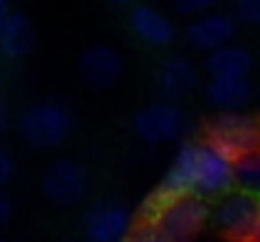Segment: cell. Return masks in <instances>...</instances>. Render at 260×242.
Instances as JSON below:
<instances>
[{
    "label": "cell",
    "mask_w": 260,
    "mask_h": 242,
    "mask_svg": "<svg viewBox=\"0 0 260 242\" xmlns=\"http://www.w3.org/2000/svg\"><path fill=\"white\" fill-rule=\"evenodd\" d=\"M253 242H260V230L255 232V237H253Z\"/></svg>",
    "instance_id": "26"
},
{
    "label": "cell",
    "mask_w": 260,
    "mask_h": 242,
    "mask_svg": "<svg viewBox=\"0 0 260 242\" xmlns=\"http://www.w3.org/2000/svg\"><path fill=\"white\" fill-rule=\"evenodd\" d=\"M84 242H91V240H84Z\"/></svg>",
    "instance_id": "27"
},
{
    "label": "cell",
    "mask_w": 260,
    "mask_h": 242,
    "mask_svg": "<svg viewBox=\"0 0 260 242\" xmlns=\"http://www.w3.org/2000/svg\"><path fill=\"white\" fill-rule=\"evenodd\" d=\"M197 83H200V74L194 63L182 53L167 56L157 68V91L167 101H182L197 88Z\"/></svg>",
    "instance_id": "12"
},
{
    "label": "cell",
    "mask_w": 260,
    "mask_h": 242,
    "mask_svg": "<svg viewBox=\"0 0 260 242\" xmlns=\"http://www.w3.org/2000/svg\"><path fill=\"white\" fill-rule=\"evenodd\" d=\"M210 225L222 237L238 242H253L255 232L260 230V197L243 192L238 187L225 192L212 204Z\"/></svg>",
    "instance_id": "3"
},
{
    "label": "cell",
    "mask_w": 260,
    "mask_h": 242,
    "mask_svg": "<svg viewBox=\"0 0 260 242\" xmlns=\"http://www.w3.org/2000/svg\"><path fill=\"white\" fill-rule=\"evenodd\" d=\"M8 124H10V121H8V109H5V103H3V98H0V134L8 129Z\"/></svg>",
    "instance_id": "22"
},
{
    "label": "cell",
    "mask_w": 260,
    "mask_h": 242,
    "mask_svg": "<svg viewBox=\"0 0 260 242\" xmlns=\"http://www.w3.org/2000/svg\"><path fill=\"white\" fill-rule=\"evenodd\" d=\"M0 242H5V240H0Z\"/></svg>",
    "instance_id": "28"
},
{
    "label": "cell",
    "mask_w": 260,
    "mask_h": 242,
    "mask_svg": "<svg viewBox=\"0 0 260 242\" xmlns=\"http://www.w3.org/2000/svg\"><path fill=\"white\" fill-rule=\"evenodd\" d=\"M238 33V18L225 10H207L194 15L184 28V41L200 53H210L220 46L233 43Z\"/></svg>",
    "instance_id": "9"
},
{
    "label": "cell",
    "mask_w": 260,
    "mask_h": 242,
    "mask_svg": "<svg viewBox=\"0 0 260 242\" xmlns=\"http://www.w3.org/2000/svg\"><path fill=\"white\" fill-rule=\"evenodd\" d=\"M124 74V58L116 48L106 43H93L79 56V76L93 91H106L116 86Z\"/></svg>",
    "instance_id": "10"
},
{
    "label": "cell",
    "mask_w": 260,
    "mask_h": 242,
    "mask_svg": "<svg viewBox=\"0 0 260 242\" xmlns=\"http://www.w3.org/2000/svg\"><path fill=\"white\" fill-rule=\"evenodd\" d=\"M15 126L25 144H30L36 149H56L71 136L74 116H71L69 106L48 98V101L30 103L18 116Z\"/></svg>",
    "instance_id": "2"
},
{
    "label": "cell",
    "mask_w": 260,
    "mask_h": 242,
    "mask_svg": "<svg viewBox=\"0 0 260 242\" xmlns=\"http://www.w3.org/2000/svg\"><path fill=\"white\" fill-rule=\"evenodd\" d=\"M207 139L233 159L260 149V121L243 111H220L207 124Z\"/></svg>",
    "instance_id": "6"
},
{
    "label": "cell",
    "mask_w": 260,
    "mask_h": 242,
    "mask_svg": "<svg viewBox=\"0 0 260 242\" xmlns=\"http://www.w3.org/2000/svg\"><path fill=\"white\" fill-rule=\"evenodd\" d=\"M10 215H13V207H10V202L0 194V230H5V225L10 222Z\"/></svg>",
    "instance_id": "21"
},
{
    "label": "cell",
    "mask_w": 260,
    "mask_h": 242,
    "mask_svg": "<svg viewBox=\"0 0 260 242\" xmlns=\"http://www.w3.org/2000/svg\"><path fill=\"white\" fill-rule=\"evenodd\" d=\"M132 129L134 134L144 142V144H172L177 142L184 129H187V116L184 111L177 106V101H152L147 106H142L134 119H132Z\"/></svg>",
    "instance_id": "5"
},
{
    "label": "cell",
    "mask_w": 260,
    "mask_h": 242,
    "mask_svg": "<svg viewBox=\"0 0 260 242\" xmlns=\"http://www.w3.org/2000/svg\"><path fill=\"white\" fill-rule=\"evenodd\" d=\"M235 189V159L210 139L187 142L177 149L157 189L147 197L142 220H154L157 212L179 197L215 199Z\"/></svg>",
    "instance_id": "1"
},
{
    "label": "cell",
    "mask_w": 260,
    "mask_h": 242,
    "mask_svg": "<svg viewBox=\"0 0 260 242\" xmlns=\"http://www.w3.org/2000/svg\"><path fill=\"white\" fill-rule=\"evenodd\" d=\"M212 207L202 197H179L167 202L152 222L165 232L170 242H197L210 225Z\"/></svg>",
    "instance_id": "4"
},
{
    "label": "cell",
    "mask_w": 260,
    "mask_h": 242,
    "mask_svg": "<svg viewBox=\"0 0 260 242\" xmlns=\"http://www.w3.org/2000/svg\"><path fill=\"white\" fill-rule=\"evenodd\" d=\"M43 194L61 207L79 204L88 192V174L81 164L74 159H56L51 161L41 177Z\"/></svg>",
    "instance_id": "8"
},
{
    "label": "cell",
    "mask_w": 260,
    "mask_h": 242,
    "mask_svg": "<svg viewBox=\"0 0 260 242\" xmlns=\"http://www.w3.org/2000/svg\"><path fill=\"white\" fill-rule=\"evenodd\" d=\"M106 3H111V5H126V3H132V0H106Z\"/></svg>",
    "instance_id": "25"
},
{
    "label": "cell",
    "mask_w": 260,
    "mask_h": 242,
    "mask_svg": "<svg viewBox=\"0 0 260 242\" xmlns=\"http://www.w3.org/2000/svg\"><path fill=\"white\" fill-rule=\"evenodd\" d=\"M197 242H238V240H230V237H222V235H217V237H210V240H197Z\"/></svg>",
    "instance_id": "24"
},
{
    "label": "cell",
    "mask_w": 260,
    "mask_h": 242,
    "mask_svg": "<svg viewBox=\"0 0 260 242\" xmlns=\"http://www.w3.org/2000/svg\"><path fill=\"white\" fill-rule=\"evenodd\" d=\"M124 242H170L165 237V232L157 227V222H149V220H142L134 225V230L129 232V237Z\"/></svg>",
    "instance_id": "17"
},
{
    "label": "cell",
    "mask_w": 260,
    "mask_h": 242,
    "mask_svg": "<svg viewBox=\"0 0 260 242\" xmlns=\"http://www.w3.org/2000/svg\"><path fill=\"white\" fill-rule=\"evenodd\" d=\"M235 187L260 197V149L240 154L235 159Z\"/></svg>",
    "instance_id": "16"
},
{
    "label": "cell",
    "mask_w": 260,
    "mask_h": 242,
    "mask_svg": "<svg viewBox=\"0 0 260 242\" xmlns=\"http://www.w3.org/2000/svg\"><path fill=\"white\" fill-rule=\"evenodd\" d=\"M13 171H15V164H13V157L5 152V149H0V189L10 182V177H13Z\"/></svg>",
    "instance_id": "20"
},
{
    "label": "cell",
    "mask_w": 260,
    "mask_h": 242,
    "mask_svg": "<svg viewBox=\"0 0 260 242\" xmlns=\"http://www.w3.org/2000/svg\"><path fill=\"white\" fill-rule=\"evenodd\" d=\"M134 215L124 202L99 199L88 204L81 217L84 240L91 242H124L134 230Z\"/></svg>",
    "instance_id": "7"
},
{
    "label": "cell",
    "mask_w": 260,
    "mask_h": 242,
    "mask_svg": "<svg viewBox=\"0 0 260 242\" xmlns=\"http://www.w3.org/2000/svg\"><path fill=\"white\" fill-rule=\"evenodd\" d=\"M129 28L149 48H170L174 43V38H177L174 20L165 10H159L157 5H149V3H142V5L132 8Z\"/></svg>",
    "instance_id": "11"
},
{
    "label": "cell",
    "mask_w": 260,
    "mask_h": 242,
    "mask_svg": "<svg viewBox=\"0 0 260 242\" xmlns=\"http://www.w3.org/2000/svg\"><path fill=\"white\" fill-rule=\"evenodd\" d=\"M10 10H8V0H0V23L5 20V15H8Z\"/></svg>",
    "instance_id": "23"
},
{
    "label": "cell",
    "mask_w": 260,
    "mask_h": 242,
    "mask_svg": "<svg viewBox=\"0 0 260 242\" xmlns=\"http://www.w3.org/2000/svg\"><path fill=\"white\" fill-rule=\"evenodd\" d=\"M253 68V53L245 46L228 43L205 53V71L210 79H245Z\"/></svg>",
    "instance_id": "13"
},
{
    "label": "cell",
    "mask_w": 260,
    "mask_h": 242,
    "mask_svg": "<svg viewBox=\"0 0 260 242\" xmlns=\"http://www.w3.org/2000/svg\"><path fill=\"white\" fill-rule=\"evenodd\" d=\"M36 48V30L25 13L10 10L0 23V53L5 58H25Z\"/></svg>",
    "instance_id": "14"
},
{
    "label": "cell",
    "mask_w": 260,
    "mask_h": 242,
    "mask_svg": "<svg viewBox=\"0 0 260 242\" xmlns=\"http://www.w3.org/2000/svg\"><path fill=\"white\" fill-rule=\"evenodd\" d=\"M172 8L179 13V15H200V13H207V10H215L222 0H170Z\"/></svg>",
    "instance_id": "19"
},
{
    "label": "cell",
    "mask_w": 260,
    "mask_h": 242,
    "mask_svg": "<svg viewBox=\"0 0 260 242\" xmlns=\"http://www.w3.org/2000/svg\"><path fill=\"white\" fill-rule=\"evenodd\" d=\"M205 98L217 111H243L253 98V86L245 79H210L205 83Z\"/></svg>",
    "instance_id": "15"
},
{
    "label": "cell",
    "mask_w": 260,
    "mask_h": 242,
    "mask_svg": "<svg viewBox=\"0 0 260 242\" xmlns=\"http://www.w3.org/2000/svg\"><path fill=\"white\" fill-rule=\"evenodd\" d=\"M233 15L238 23L260 25V0H233Z\"/></svg>",
    "instance_id": "18"
}]
</instances>
